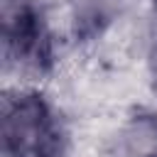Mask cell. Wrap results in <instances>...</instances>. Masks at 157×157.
I'll list each match as a JSON object with an SVG mask.
<instances>
[{"label":"cell","instance_id":"obj_1","mask_svg":"<svg viewBox=\"0 0 157 157\" xmlns=\"http://www.w3.org/2000/svg\"><path fill=\"white\" fill-rule=\"evenodd\" d=\"M5 142L12 157H54L59 132L47 103L34 96H17L5 113Z\"/></svg>","mask_w":157,"mask_h":157}]
</instances>
